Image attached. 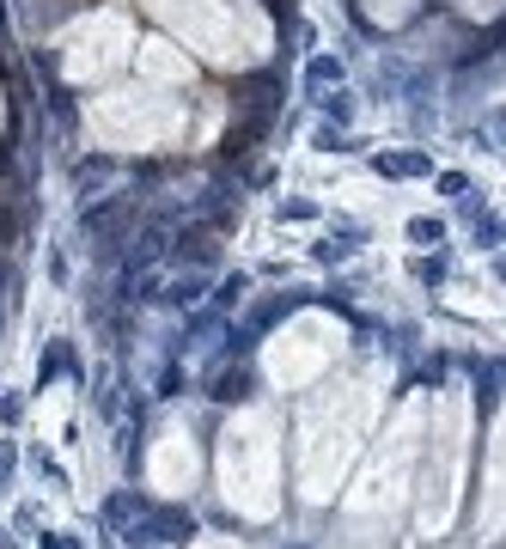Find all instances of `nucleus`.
I'll use <instances>...</instances> for the list:
<instances>
[{
    "instance_id": "nucleus-1",
    "label": "nucleus",
    "mask_w": 506,
    "mask_h": 549,
    "mask_svg": "<svg viewBox=\"0 0 506 549\" xmlns=\"http://www.w3.org/2000/svg\"><path fill=\"white\" fill-rule=\"evenodd\" d=\"M196 537V519L183 513V507H147V513L129 519V531H122V544L129 549H159V544H190Z\"/></svg>"
},
{
    "instance_id": "nucleus-13",
    "label": "nucleus",
    "mask_w": 506,
    "mask_h": 549,
    "mask_svg": "<svg viewBox=\"0 0 506 549\" xmlns=\"http://www.w3.org/2000/svg\"><path fill=\"white\" fill-rule=\"evenodd\" d=\"M409 239H415V244H445V220H427V214L409 220Z\"/></svg>"
},
{
    "instance_id": "nucleus-18",
    "label": "nucleus",
    "mask_w": 506,
    "mask_h": 549,
    "mask_svg": "<svg viewBox=\"0 0 506 549\" xmlns=\"http://www.w3.org/2000/svg\"><path fill=\"white\" fill-rule=\"evenodd\" d=\"M506 239V220H476V244H501Z\"/></svg>"
},
{
    "instance_id": "nucleus-20",
    "label": "nucleus",
    "mask_w": 506,
    "mask_h": 549,
    "mask_svg": "<svg viewBox=\"0 0 506 549\" xmlns=\"http://www.w3.org/2000/svg\"><path fill=\"white\" fill-rule=\"evenodd\" d=\"M415 274H421V281H427V287H434L439 274H445V257H439V250H434V257H421V263H415Z\"/></svg>"
},
{
    "instance_id": "nucleus-25",
    "label": "nucleus",
    "mask_w": 506,
    "mask_h": 549,
    "mask_svg": "<svg viewBox=\"0 0 506 549\" xmlns=\"http://www.w3.org/2000/svg\"><path fill=\"white\" fill-rule=\"evenodd\" d=\"M43 549H80V544H73L68 531H43Z\"/></svg>"
},
{
    "instance_id": "nucleus-24",
    "label": "nucleus",
    "mask_w": 506,
    "mask_h": 549,
    "mask_svg": "<svg viewBox=\"0 0 506 549\" xmlns=\"http://www.w3.org/2000/svg\"><path fill=\"white\" fill-rule=\"evenodd\" d=\"M342 257H348V244H336V239L317 244V263H342Z\"/></svg>"
},
{
    "instance_id": "nucleus-8",
    "label": "nucleus",
    "mask_w": 506,
    "mask_h": 549,
    "mask_svg": "<svg viewBox=\"0 0 506 549\" xmlns=\"http://www.w3.org/2000/svg\"><path fill=\"white\" fill-rule=\"evenodd\" d=\"M196 220H202L207 232H226V226H232V202H226V190H207V196H196Z\"/></svg>"
},
{
    "instance_id": "nucleus-26",
    "label": "nucleus",
    "mask_w": 506,
    "mask_h": 549,
    "mask_svg": "<svg viewBox=\"0 0 506 549\" xmlns=\"http://www.w3.org/2000/svg\"><path fill=\"white\" fill-rule=\"evenodd\" d=\"M0 49H6V0H0Z\"/></svg>"
},
{
    "instance_id": "nucleus-4",
    "label": "nucleus",
    "mask_w": 506,
    "mask_h": 549,
    "mask_svg": "<svg viewBox=\"0 0 506 549\" xmlns=\"http://www.w3.org/2000/svg\"><path fill=\"white\" fill-rule=\"evenodd\" d=\"M165 239H171L165 220H147L135 239H129V274H140L147 263H159V257H165Z\"/></svg>"
},
{
    "instance_id": "nucleus-9",
    "label": "nucleus",
    "mask_w": 506,
    "mask_h": 549,
    "mask_svg": "<svg viewBox=\"0 0 506 549\" xmlns=\"http://www.w3.org/2000/svg\"><path fill=\"white\" fill-rule=\"evenodd\" d=\"M202 293H207V274L202 269H190V274H177V281H171L165 293H159V300H171V306H202Z\"/></svg>"
},
{
    "instance_id": "nucleus-19",
    "label": "nucleus",
    "mask_w": 506,
    "mask_h": 549,
    "mask_svg": "<svg viewBox=\"0 0 506 549\" xmlns=\"http://www.w3.org/2000/svg\"><path fill=\"white\" fill-rule=\"evenodd\" d=\"M317 153H348V140H342V129H330V122H324V129H317Z\"/></svg>"
},
{
    "instance_id": "nucleus-11",
    "label": "nucleus",
    "mask_w": 506,
    "mask_h": 549,
    "mask_svg": "<svg viewBox=\"0 0 506 549\" xmlns=\"http://www.w3.org/2000/svg\"><path fill=\"white\" fill-rule=\"evenodd\" d=\"M305 86H342V62L336 55H311L305 62Z\"/></svg>"
},
{
    "instance_id": "nucleus-15",
    "label": "nucleus",
    "mask_w": 506,
    "mask_h": 549,
    "mask_svg": "<svg viewBox=\"0 0 506 549\" xmlns=\"http://www.w3.org/2000/svg\"><path fill=\"white\" fill-rule=\"evenodd\" d=\"M324 116H330V122H348V116H354L348 92H330V98H324Z\"/></svg>"
},
{
    "instance_id": "nucleus-10",
    "label": "nucleus",
    "mask_w": 506,
    "mask_h": 549,
    "mask_svg": "<svg viewBox=\"0 0 506 549\" xmlns=\"http://www.w3.org/2000/svg\"><path fill=\"white\" fill-rule=\"evenodd\" d=\"M244 293H250V274H226V281L214 287V306H207V311H220V317H226L232 306H244Z\"/></svg>"
},
{
    "instance_id": "nucleus-5",
    "label": "nucleus",
    "mask_w": 506,
    "mask_h": 549,
    "mask_svg": "<svg viewBox=\"0 0 506 549\" xmlns=\"http://www.w3.org/2000/svg\"><path fill=\"white\" fill-rule=\"evenodd\" d=\"M274 104H281V80L274 73H257V80L238 86V110L244 116H274Z\"/></svg>"
},
{
    "instance_id": "nucleus-17",
    "label": "nucleus",
    "mask_w": 506,
    "mask_h": 549,
    "mask_svg": "<svg viewBox=\"0 0 506 549\" xmlns=\"http://www.w3.org/2000/svg\"><path fill=\"white\" fill-rule=\"evenodd\" d=\"M13 470H19V446H13V440H0V488L13 482Z\"/></svg>"
},
{
    "instance_id": "nucleus-16",
    "label": "nucleus",
    "mask_w": 506,
    "mask_h": 549,
    "mask_svg": "<svg viewBox=\"0 0 506 549\" xmlns=\"http://www.w3.org/2000/svg\"><path fill=\"white\" fill-rule=\"evenodd\" d=\"M104 172H110V165H104V159H86V165H80V172H73V183H80V190H92V183H104Z\"/></svg>"
},
{
    "instance_id": "nucleus-23",
    "label": "nucleus",
    "mask_w": 506,
    "mask_h": 549,
    "mask_svg": "<svg viewBox=\"0 0 506 549\" xmlns=\"http://www.w3.org/2000/svg\"><path fill=\"white\" fill-rule=\"evenodd\" d=\"M311 214H317L311 202H281V220H311Z\"/></svg>"
},
{
    "instance_id": "nucleus-12",
    "label": "nucleus",
    "mask_w": 506,
    "mask_h": 549,
    "mask_svg": "<svg viewBox=\"0 0 506 549\" xmlns=\"http://www.w3.org/2000/svg\"><path fill=\"white\" fill-rule=\"evenodd\" d=\"M135 513H147V501H140V494H110V501H104V519H116V525H122V519H135Z\"/></svg>"
},
{
    "instance_id": "nucleus-2",
    "label": "nucleus",
    "mask_w": 506,
    "mask_h": 549,
    "mask_svg": "<svg viewBox=\"0 0 506 549\" xmlns=\"http://www.w3.org/2000/svg\"><path fill=\"white\" fill-rule=\"evenodd\" d=\"M129 220H135V202H129V196H104L98 207H86V220H80V226H86V239H98V250L110 257L116 239L129 232Z\"/></svg>"
},
{
    "instance_id": "nucleus-3",
    "label": "nucleus",
    "mask_w": 506,
    "mask_h": 549,
    "mask_svg": "<svg viewBox=\"0 0 506 549\" xmlns=\"http://www.w3.org/2000/svg\"><path fill=\"white\" fill-rule=\"evenodd\" d=\"M171 257L190 263V269H214V263H220V232H207L202 220H196V226H183V232L171 239Z\"/></svg>"
},
{
    "instance_id": "nucleus-7",
    "label": "nucleus",
    "mask_w": 506,
    "mask_h": 549,
    "mask_svg": "<svg viewBox=\"0 0 506 549\" xmlns=\"http://www.w3.org/2000/svg\"><path fill=\"white\" fill-rule=\"evenodd\" d=\"M372 172H378V177H427V172H434V159H427V153H378Z\"/></svg>"
},
{
    "instance_id": "nucleus-22",
    "label": "nucleus",
    "mask_w": 506,
    "mask_h": 549,
    "mask_svg": "<svg viewBox=\"0 0 506 549\" xmlns=\"http://www.w3.org/2000/svg\"><path fill=\"white\" fill-rule=\"evenodd\" d=\"M439 190H445V196H464V190H470V177H464V172H445V177H439Z\"/></svg>"
},
{
    "instance_id": "nucleus-21",
    "label": "nucleus",
    "mask_w": 506,
    "mask_h": 549,
    "mask_svg": "<svg viewBox=\"0 0 506 549\" xmlns=\"http://www.w3.org/2000/svg\"><path fill=\"white\" fill-rule=\"evenodd\" d=\"M177 391H183V373L165 367V373H159V397H177Z\"/></svg>"
},
{
    "instance_id": "nucleus-14",
    "label": "nucleus",
    "mask_w": 506,
    "mask_h": 549,
    "mask_svg": "<svg viewBox=\"0 0 506 549\" xmlns=\"http://www.w3.org/2000/svg\"><path fill=\"white\" fill-rule=\"evenodd\" d=\"M19 250V226H13V207H0V257Z\"/></svg>"
},
{
    "instance_id": "nucleus-6",
    "label": "nucleus",
    "mask_w": 506,
    "mask_h": 549,
    "mask_svg": "<svg viewBox=\"0 0 506 549\" xmlns=\"http://www.w3.org/2000/svg\"><path fill=\"white\" fill-rule=\"evenodd\" d=\"M250 391H257V373L232 354V367L214 378V391H207V397H214V403H238V397H250Z\"/></svg>"
}]
</instances>
